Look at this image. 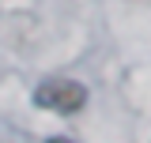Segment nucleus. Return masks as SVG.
Wrapping results in <instances>:
<instances>
[{
    "label": "nucleus",
    "mask_w": 151,
    "mask_h": 143,
    "mask_svg": "<svg viewBox=\"0 0 151 143\" xmlns=\"http://www.w3.org/2000/svg\"><path fill=\"white\" fill-rule=\"evenodd\" d=\"M34 102L53 113H79L87 106V87L76 79H42L34 90Z\"/></svg>",
    "instance_id": "1"
},
{
    "label": "nucleus",
    "mask_w": 151,
    "mask_h": 143,
    "mask_svg": "<svg viewBox=\"0 0 151 143\" xmlns=\"http://www.w3.org/2000/svg\"><path fill=\"white\" fill-rule=\"evenodd\" d=\"M45 143H72V139H45Z\"/></svg>",
    "instance_id": "2"
}]
</instances>
